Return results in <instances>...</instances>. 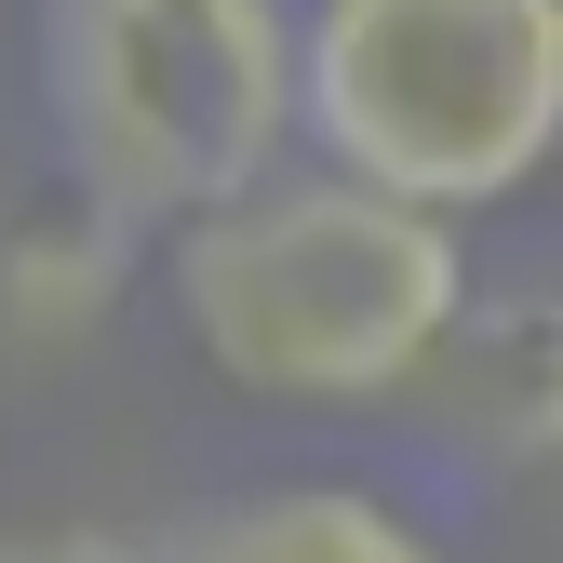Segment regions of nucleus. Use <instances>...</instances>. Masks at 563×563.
<instances>
[{
    "label": "nucleus",
    "instance_id": "nucleus-1",
    "mask_svg": "<svg viewBox=\"0 0 563 563\" xmlns=\"http://www.w3.org/2000/svg\"><path fill=\"white\" fill-rule=\"evenodd\" d=\"M175 296L216 376H242L255 402H389L470 296V268L430 201H389L363 175H255L188 216Z\"/></svg>",
    "mask_w": 563,
    "mask_h": 563
},
{
    "label": "nucleus",
    "instance_id": "nucleus-2",
    "mask_svg": "<svg viewBox=\"0 0 563 563\" xmlns=\"http://www.w3.org/2000/svg\"><path fill=\"white\" fill-rule=\"evenodd\" d=\"M296 121L389 201H510L563 148V0H322Z\"/></svg>",
    "mask_w": 563,
    "mask_h": 563
},
{
    "label": "nucleus",
    "instance_id": "nucleus-3",
    "mask_svg": "<svg viewBox=\"0 0 563 563\" xmlns=\"http://www.w3.org/2000/svg\"><path fill=\"white\" fill-rule=\"evenodd\" d=\"M296 121L282 0H54V134L121 229L201 216L268 175Z\"/></svg>",
    "mask_w": 563,
    "mask_h": 563
},
{
    "label": "nucleus",
    "instance_id": "nucleus-4",
    "mask_svg": "<svg viewBox=\"0 0 563 563\" xmlns=\"http://www.w3.org/2000/svg\"><path fill=\"white\" fill-rule=\"evenodd\" d=\"M416 402H430V430L443 443H470V456H497V470H523V456H563V296H456L443 309V335L416 349V376H402Z\"/></svg>",
    "mask_w": 563,
    "mask_h": 563
},
{
    "label": "nucleus",
    "instance_id": "nucleus-5",
    "mask_svg": "<svg viewBox=\"0 0 563 563\" xmlns=\"http://www.w3.org/2000/svg\"><path fill=\"white\" fill-rule=\"evenodd\" d=\"M175 563H443V550L416 523H389L376 497H349V483H282V497L216 510Z\"/></svg>",
    "mask_w": 563,
    "mask_h": 563
},
{
    "label": "nucleus",
    "instance_id": "nucleus-6",
    "mask_svg": "<svg viewBox=\"0 0 563 563\" xmlns=\"http://www.w3.org/2000/svg\"><path fill=\"white\" fill-rule=\"evenodd\" d=\"M108 282H121V216H108V201H41V216L0 242V309H27L41 335L54 322L81 335L108 309Z\"/></svg>",
    "mask_w": 563,
    "mask_h": 563
}]
</instances>
